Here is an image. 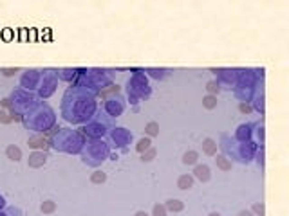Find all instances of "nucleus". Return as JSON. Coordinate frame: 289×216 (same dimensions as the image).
I'll list each match as a JSON object with an SVG mask.
<instances>
[{
	"mask_svg": "<svg viewBox=\"0 0 289 216\" xmlns=\"http://www.w3.org/2000/svg\"><path fill=\"white\" fill-rule=\"evenodd\" d=\"M192 186H193V178L190 175H181V177L177 178V187L179 189H188Z\"/></svg>",
	"mask_w": 289,
	"mask_h": 216,
	"instance_id": "obj_1",
	"label": "nucleus"
},
{
	"mask_svg": "<svg viewBox=\"0 0 289 216\" xmlns=\"http://www.w3.org/2000/svg\"><path fill=\"white\" fill-rule=\"evenodd\" d=\"M202 148H204V153H206V155H215V153H217V144L213 142L212 139H206L204 144H202Z\"/></svg>",
	"mask_w": 289,
	"mask_h": 216,
	"instance_id": "obj_2",
	"label": "nucleus"
},
{
	"mask_svg": "<svg viewBox=\"0 0 289 216\" xmlns=\"http://www.w3.org/2000/svg\"><path fill=\"white\" fill-rule=\"evenodd\" d=\"M215 160H217V166H219L222 171H230V169H231V162H230L226 157H222V155H217V158H215Z\"/></svg>",
	"mask_w": 289,
	"mask_h": 216,
	"instance_id": "obj_3",
	"label": "nucleus"
},
{
	"mask_svg": "<svg viewBox=\"0 0 289 216\" xmlns=\"http://www.w3.org/2000/svg\"><path fill=\"white\" fill-rule=\"evenodd\" d=\"M6 153H7V157L11 158V160H20V157H22V151H20L17 146H9V148L6 150Z\"/></svg>",
	"mask_w": 289,
	"mask_h": 216,
	"instance_id": "obj_4",
	"label": "nucleus"
},
{
	"mask_svg": "<svg viewBox=\"0 0 289 216\" xmlns=\"http://www.w3.org/2000/svg\"><path fill=\"white\" fill-rule=\"evenodd\" d=\"M193 173L201 178V180H208V177H210V175H208V173H210V169H208L206 166H197Z\"/></svg>",
	"mask_w": 289,
	"mask_h": 216,
	"instance_id": "obj_5",
	"label": "nucleus"
},
{
	"mask_svg": "<svg viewBox=\"0 0 289 216\" xmlns=\"http://www.w3.org/2000/svg\"><path fill=\"white\" fill-rule=\"evenodd\" d=\"M29 146L31 148H47V142L43 137H33L29 139Z\"/></svg>",
	"mask_w": 289,
	"mask_h": 216,
	"instance_id": "obj_6",
	"label": "nucleus"
},
{
	"mask_svg": "<svg viewBox=\"0 0 289 216\" xmlns=\"http://www.w3.org/2000/svg\"><path fill=\"white\" fill-rule=\"evenodd\" d=\"M165 207H166V209H170V211H175V213L183 211V204H181L179 200H168Z\"/></svg>",
	"mask_w": 289,
	"mask_h": 216,
	"instance_id": "obj_7",
	"label": "nucleus"
},
{
	"mask_svg": "<svg viewBox=\"0 0 289 216\" xmlns=\"http://www.w3.org/2000/svg\"><path fill=\"white\" fill-rule=\"evenodd\" d=\"M150 144H152V142H150V139H141V140L137 142V146H135V150H137L139 153H143V151H146V150L150 148Z\"/></svg>",
	"mask_w": 289,
	"mask_h": 216,
	"instance_id": "obj_8",
	"label": "nucleus"
},
{
	"mask_svg": "<svg viewBox=\"0 0 289 216\" xmlns=\"http://www.w3.org/2000/svg\"><path fill=\"white\" fill-rule=\"evenodd\" d=\"M145 132H146L150 137H154V135H157V133H159V124H157V122H148Z\"/></svg>",
	"mask_w": 289,
	"mask_h": 216,
	"instance_id": "obj_9",
	"label": "nucleus"
},
{
	"mask_svg": "<svg viewBox=\"0 0 289 216\" xmlns=\"http://www.w3.org/2000/svg\"><path fill=\"white\" fill-rule=\"evenodd\" d=\"M202 104L206 106V108H215L217 106V99H215V96H206V97L202 99Z\"/></svg>",
	"mask_w": 289,
	"mask_h": 216,
	"instance_id": "obj_10",
	"label": "nucleus"
},
{
	"mask_svg": "<svg viewBox=\"0 0 289 216\" xmlns=\"http://www.w3.org/2000/svg\"><path fill=\"white\" fill-rule=\"evenodd\" d=\"M186 164H195V160H197V153L195 151H188V153H184V158H183Z\"/></svg>",
	"mask_w": 289,
	"mask_h": 216,
	"instance_id": "obj_11",
	"label": "nucleus"
},
{
	"mask_svg": "<svg viewBox=\"0 0 289 216\" xmlns=\"http://www.w3.org/2000/svg\"><path fill=\"white\" fill-rule=\"evenodd\" d=\"M114 92H119V87H109V88L101 90V92H99V97H107V96H110V94H114Z\"/></svg>",
	"mask_w": 289,
	"mask_h": 216,
	"instance_id": "obj_12",
	"label": "nucleus"
},
{
	"mask_svg": "<svg viewBox=\"0 0 289 216\" xmlns=\"http://www.w3.org/2000/svg\"><path fill=\"white\" fill-rule=\"evenodd\" d=\"M105 173H101V171H96V173H92V177H91V180L94 182V184H99V182H105Z\"/></svg>",
	"mask_w": 289,
	"mask_h": 216,
	"instance_id": "obj_13",
	"label": "nucleus"
},
{
	"mask_svg": "<svg viewBox=\"0 0 289 216\" xmlns=\"http://www.w3.org/2000/svg\"><path fill=\"white\" fill-rule=\"evenodd\" d=\"M155 157V150L154 148H148V150H146V151H143V160H152V158Z\"/></svg>",
	"mask_w": 289,
	"mask_h": 216,
	"instance_id": "obj_14",
	"label": "nucleus"
},
{
	"mask_svg": "<svg viewBox=\"0 0 289 216\" xmlns=\"http://www.w3.org/2000/svg\"><path fill=\"white\" fill-rule=\"evenodd\" d=\"M165 214H166L165 205H154V216H165Z\"/></svg>",
	"mask_w": 289,
	"mask_h": 216,
	"instance_id": "obj_15",
	"label": "nucleus"
},
{
	"mask_svg": "<svg viewBox=\"0 0 289 216\" xmlns=\"http://www.w3.org/2000/svg\"><path fill=\"white\" fill-rule=\"evenodd\" d=\"M206 88H208V92H210V96L215 94V92H219V85L215 83V81H210L208 85H206Z\"/></svg>",
	"mask_w": 289,
	"mask_h": 216,
	"instance_id": "obj_16",
	"label": "nucleus"
},
{
	"mask_svg": "<svg viewBox=\"0 0 289 216\" xmlns=\"http://www.w3.org/2000/svg\"><path fill=\"white\" fill-rule=\"evenodd\" d=\"M42 211H43V213H53V211H54V204H53V202H45V204L42 205Z\"/></svg>",
	"mask_w": 289,
	"mask_h": 216,
	"instance_id": "obj_17",
	"label": "nucleus"
},
{
	"mask_svg": "<svg viewBox=\"0 0 289 216\" xmlns=\"http://www.w3.org/2000/svg\"><path fill=\"white\" fill-rule=\"evenodd\" d=\"M253 211H255V213H257V214H264V205H262V204H255V205H253Z\"/></svg>",
	"mask_w": 289,
	"mask_h": 216,
	"instance_id": "obj_18",
	"label": "nucleus"
},
{
	"mask_svg": "<svg viewBox=\"0 0 289 216\" xmlns=\"http://www.w3.org/2000/svg\"><path fill=\"white\" fill-rule=\"evenodd\" d=\"M239 110H240L242 114H250V112H251V106H250V104H246V103H242V104L239 106Z\"/></svg>",
	"mask_w": 289,
	"mask_h": 216,
	"instance_id": "obj_19",
	"label": "nucleus"
},
{
	"mask_svg": "<svg viewBox=\"0 0 289 216\" xmlns=\"http://www.w3.org/2000/svg\"><path fill=\"white\" fill-rule=\"evenodd\" d=\"M0 121H2V122H11V117H9L6 112H2V110H0Z\"/></svg>",
	"mask_w": 289,
	"mask_h": 216,
	"instance_id": "obj_20",
	"label": "nucleus"
},
{
	"mask_svg": "<svg viewBox=\"0 0 289 216\" xmlns=\"http://www.w3.org/2000/svg\"><path fill=\"white\" fill-rule=\"evenodd\" d=\"M2 36H4V40H11L13 34H11V31H9V29H4V34H2Z\"/></svg>",
	"mask_w": 289,
	"mask_h": 216,
	"instance_id": "obj_21",
	"label": "nucleus"
},
{
	"mask_svg": "<svg viewBox=\"0 0 289 216\" xmlns=\"http://www.w3.org/2000/svg\"><path fill=\"white\" fill-rule=\"evenodd\" d=\"M15 72H17V69H6V70H4V74H6V76H13Z\"/></svg>",
	"mask_w": 289,
	"mask_h": 216,
	"instance_id": "obj_22",
	"label": "nucleus"
},
{
	"mask_svg": "<svg viewBox=\"0 0 289 216\" xmlns=\"http://www.w3.org/2000/svg\"><path fill=\"white\" fill-rule=\"evenodd\" d=\"M2 104H4L6 108H9V106H11V103H9V99H4V101H2Z\"/></svg>",
	"mask_w": 289,
	"mask_h": 216,
	"instance_id": "obj_23",
	"label": "nucleus"
},
{
	"mask_svg": "<svg viewBox=\"0 0 289 216\" xmlns=\"http://www.w3.org/2000/svg\"><path fill=\"white\" fill-rule=\"evenodd\" d=\"M135 216H148V214H146V213H143V211H141V213H137V214H135Z\"/></svg>",
	"mask_w": 289,
	"mask_h": 216,
	"instance_id": "obj_24",
	"label": "nucleus"
},
{
	"mask_svg": "<svg viewBox=\"0 0 289 216\" xmlns=\"http://www.w3.org/2000/svg\"><path fill=\"white\" fill-rule=\"evenodd\" d=\"M240 216H250V213H246V211H244V213H240Z\"/></svg>",
	"mask_w": 289,
	"mask_h": 216,
	"instance_id": "obj_25",
	"label": "nucleus"
},
{
	"mask_svg": "<svg viewBox=\"0 0 289 216\" xmlns=\"http://www.w3.org/2000/svg\"><path fill=\"white\" fill-rule=\"evenodd\" d=\"M210 216H220V214H215V213H213V214H210Z\"/></svg>",
	"mask_w": 289,
	"mask_h": 216,
	"instance_id": "obj_26",
	"label": "nucleus"
}]
</instances>
